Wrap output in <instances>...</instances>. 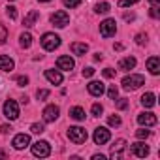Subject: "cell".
Returning a JSON list of instances; mask_svg holds the SVG:
<instances>
[{
  "label": "cell",
  "instance_id": "obj_1",
  "mask_svg": "<svg viewBox=\"0 0 160 160\" xmlns=\"http://www.w3.org/2000/svg\"><path fill=\"white\" fill-rule=\"evenodd\" d=\"M141 85H145V77L139 75V73H130V75H126V77L122 79V87H124L126 91H136V89H139Z\"/></svg>",
  "mask_w": 160,
  "mask_h": 160
},
{
  "label": "cell",
  "instance_id": "obj_2",
  "mask_svg": "<svg viewBox=\"0 0 160 160\" xmlns=\"http://www.w3.org/2000/svg\"><path fill=\"white\" fill-rule=\"evenodd\" d=\"M68 138H70V141H73V143H77V145H81V143L87 141L89 134H87V130L81 128V126H70V128H68Z\"/></svg>",
  "mask_w": 160,
  "mask_h": 160
},
{
  "label": "cell",
  "instance_id": "obj_3",
  "mask_svg": "<svg viewBox=\"0 0 160 160\" xmlns=\"http://www.w3.org/2000/svg\"><path fill=\"white\" fill-rule=\"evenodd\" d=\"M58 45H60V36H57L53 32H45L42 36V47L45 51H55Z\"/></svg>",
  "mask_w": 160,
  "mask_h": 160
},
{
  "label": "cell",
  "instance_id": "obj_4",
  "mask_svg": "<svg viewBox=\"0 0 160 160\" xmlns=\"http://www.w3.org/2000/svg\"><path fill=\"white\" fill-rule=\"evenodd\" d=\"M115 32H117V23H115V19H106V21L100 23V34H102L104 38H111V36H115Z\"/></svg>",
  "mask_w": 160,
  "mask_h": 160
},
{
  "label": "cell",
  "instance_id": "obj_5",
  "mask_svg": "<svg viewBox=\"0 0 160 160\" xmlns=\"http://www.w3.org/2000/svg\"><path fill=\"white\" fill-rule=\"evenodd\" d=\"M92 139H94L96 145H104V143H108V141L111 139V132H109L106 126H98V128L94 130V134H92Z\"/></svg>",
  "mask_w": 160,
  "mask_h": 160
},
{
  "label": "cell",
  "instance_id": "obj_6",
  "mask_svg": "<svg viewBox=\"0 0 160 160\" xmlns=\"http://www.w3.org/2000/svg\"><path fill=\"white\" fill-rule=\"evenodd\" d=\"M32 154L40 156V158H45V156L51 154V145L47 141H36V143H32Z\"/></svg>",
  "mask_w": 160,
  "mask_h": 160
},
{
  "label": "cell",
  "instance_id": "obj_7",
  "mask_svg": "<svg viewBox=\"0 0 160 160\" xmlns=\"http://www.w3.org/2000/svg\"><path fill=\"white\" fill-rule=\"evenodd\" d=\"M4 115H6L10 121L19 119V106H17L15 100H8V102L4 104Z\"/></svg>",
  "mask_w": 160,
  "mask_h": 160
},
{
  "label": "cell",
  "instance_id": "obj_8",
  "mask_svg": "<svg viewBox=\"0 0 160 160\" xmlns=\"http://www.w3.org/2000/svg\"><path fill=\"white\" fill-rule=\"evenodd\" d=\"M51 23H53L55 27H58V28H64V27L70 23V15H68L66 12H55V13L51 15Z\"/></svg>",
  "mask_w": 160,
  "mask_h": 160
},
{
  "label": "cell",
  "instance_id": "obj_9",
  "mask_svg": "<svg viewBox=\"0 0 160 160\" xmlns=\"http://www.w3.org/2000/svg\"><path fill=\"white\" fill-rule=\"evenodd\" d=\"M73 66H75V62H73V58L70 55H62V57L57 58V68L62 70V72H72Z\"/></svg>",
  "mask_w": 160,
  "mask_h": 160
},
{
  "label": "cell",
  "instance_id": "obj_10",
  "mask_svg": "<svg viewBox=\"0 0 160 160\" xmlns=\"http://www.w3.org/2000/svg\"><path fill=\"white\" fill-rule=\"evenodd\" d=\"M138 122L141 124V126H154L156 122H158V119H156V115L154 113H151V111H143V113H139L138 115Z\"/></svg>",
  "mask_w": 160,
  "mask_h": 160
},
{
  "label": "cell",
  "instance_id": "obj_11",
  "mask_svg": "<svg viewBox=\"0 0 160 160\" xmlns=\"http://www.w3.org/2000/svg\"><path fill=\"white\" fill-rule=\"evenodd\" d=\"M58 113H60V109H58L57 106H47L42 115H43V121H45V122H55V121L58 119Z\"/></svg>",
  "mask_w": 160,
  "mask_h": 160
},
{
  "label": "cell",
  "instance_id": "obj_12",
  "mask_svg": "<svg viewBox=\"0 0 160 160\" xmlns=\"http://www.w3.org/2000/svg\"><path fill=\"white\" fill-rule=\"evenodd\" d=\"M17 151H21V149H27L28 145H30V136L28 134H17L15 138H13V143H12Z\"/></svg>",
  "mask_w": 160,
  "mask_h": 160
},
{
  "label": "cell",
  "instance_id": "obj_13",
  "mask_svg": "<svg viewBox=\"0 0 160 160\" xmlns=\"http://www.w3.org/2000/svg\"><path fill=\"white\" fill-rule=\"evenodd\" d=\"M87 91H89V94H92V96H102V94L106 92V85H104L102 81H91V83L87 85Z\"/></svg>",
  "mask_w": 160,
  "mask_h": 160
},
{
  "label": "cell",
  "instance_id": "obj_14",
  "mask_svg": "<svg viewBox=\"0 0 160 160\" xmlns=\"http://www.w3.org/2000/svg\"><path fill=\"white\" fill-rule=\"evenodd\" d=\"M124 149H126V141H124V139H117V141L111 145V158H113V160L121 158Z\"/></svg>",
  "mask_w": 160,
  "mask_h": 160
},
{
  "label": "cell",
  "instance_id": "obj_15",
  "mask_svg": "<svg viewBox=\"0 0 160 160\" xmlns=\"http://www.w3.org/2000/svg\"><path fill=\"white\" fill-rule=\"evenodd\" d=\"M45 79L53 85H60L62 83V73L58 70H45Z\"/></svg>",
  "mask_w": 160,
  "mask_h": 160
},
{
  "label": "cell",
  "instance_id": "obj_16",
  "mask_svg": "<svg viewBox=\"0 0 160 160\" xmlns=\"http://www.w3.org/2000/svg\"><path fill=\"white\" fill-rule=\"evenodd\" d=\"M147 70L152 75H158L160 73V58L158 57H149L147 58Z\"/></svg>",
  "mask_w": 160,
  "mask_h": 160
},
{
  "label": "cell",
  "instance_id": "obj_17",
  "mask_svg": "<svg viewBox=\"0 0 160 160\" xmlns=\"http://www.w3.org/2000/svg\"><path fill=\"white\" fill-rule=\"evenodd\" d=\"M132 152H134L138 158H145V156L149 154V147H147L145 143L138 141V143H134V145H132Z\"/></svg>",
  "mask_w": 160,
  "mask_h": 160
},
{
  "label": "cell",
  "instance_id": "obj_18",
  "mask_svg": "<svg viewBox=\"0 0 160 160\" xmlns=\"http://www.w3.org/2000/svg\"><path fill=\"white\" fill-rule=\"evenodd\" d=\"M13 66H15L13 58H10L8 55H0V70L2 72H12Z\"/></svg>",
  "mask_w": 160,
  "mask_h": 160
},
{
  "label": "cell",
  "instance_id": "obj_19",
  "mask_svg": "<svg viewBox=\"0 0 160 160\" xmlns=\"http://www.w3.org/2000/svg\"><path fill=\"white\" fill-rule=\"evenodd\" d=\"M70 49H72L73 55H79V57H81V55H85V53L89 51V45H87V43H81V42H73Z\"/></svg>",
  "mask_w": 160,
  "mask_h": 160
},
{
  "label": "cell",
  "instance_id": "obj_20",
  "mask_svg": "<svg viewBox=\"0 0 160 160\" xmlns=\"http://www.w3.org/2000/svg\"><path fill=\"white\" fill-rule=\"evenodd\" d=\"M38 17H40V13H38L36 10H32V12H28V13H27V17H25V21H23V25H25L27 28H30V27H34V25H36Z\"/></svg>",
  "mask_w": 160,
  "mask_h": 160
},
{
  "label": "cell",
  "instance_id": "obj_21",
  "mask_svg": "<svg viewBox=\"0 0 160 160\" xmlns=\"http://www.w3.org/2000/svg\"><path fill=\"white\" fill-rule=\"evenodd\" d=\"M132 68H136V58L134 57H126L119 62V70H122V72H128Z\"/></svg>",
  "mask_w": 160,
  "mask_h": 160
},
{
  "label": "cell",
  "instance_id": "obj_22",
  "mask_svg": "<svg viewBox=\"0 0 160 160\" xmlns=\"http://www.w3.org/2000/svg\"><path fill=\"white\" fill-rule=\"evenodd\" d=\"M70 117L72 119H75V121H85V109L83 108H79V106H75V108H72L70 109Z\"/></svg>",
  "mask_w": 160,
  "mask_h": 160
},
{
  "label": "cell",
  "instance_id": "obj_23",
  "mask_svg": "<svg viewBox=\"0 0 160 160\" xmlns=\"http://www.w3.org/2000/svg\"><path fill=\"white\" fill-rule=\"evenodd\" d=\"M141 104H143V108H152L156 104V96L152 92H147V94L141 96Z\"/></svg>",
  "mask_w": 160,
  "mask_h": 160
},
{
  "label": "cell",
  "instance_id": "obj_24",
  "mask_svg": "<svg viewBox=\"0 0 160 160\" xmlns=\"http://www.w3.org/2000/svg\"><path fill=\"white\" fill-rule=\"evenodd\" d=\"M19 43H21V47L28 49V47L32 45V36H30V32H23V34L19 36Z\"/></svg>",
  "mask_w": 160,
  "mask_h": 160
},
{
  "label": "cell",
  "instance_id": "obj_25",
  "mask_svg": "<svg viewBox=\"0 0 160 160\" xmlns=\"http://www.w3.org/2000/svg\"><path fill=\"white\" fill-rule=\"evenodd\" d=\"M109 10H111V6H109L108 2H100V4H96V8H94L96 13H108Z\"/></svg>",
  "mask_w": 160,
  "mask_h": 160
},
{
  "label": "cell",
  "instance_id": "obj_26",
  "mask_svg": "<svg viewBox=\"0 0 160 160\" xmlns=\"http://www.w3.org/2000/svg\"><path fill=\"white\" fill-rule=\"evenodd\" d=\"M6 40H8V28L0 23V45L2 43H6Z\"/></svg>",
  "mask_w": 160,
  "mask_h": 160
},
{
  "label": "cell",
  "instance_id": "obj_27",
  "mask_svg": "<svg viewBox=\"0 0 160 160\" xmlns=\"http://www.w3.org/2000/svg\"><path fill=\"white\" fill-rule=\"evenodd\" d=\"M121 122H122V121H121L119 115H111V117L108 119V124H109V126H121Z\"/></svg>",
  "mask_w": 160,
  "mask_h": 160
},
{
  "label": "cell",
  "instance_id": "obj_28",
  "mask_svg": "<svg viewBox=\"0 0 160 160\" xmlns=\"http://www.w3.org/2000/svg\"><path fill=\"white\" fill-rule=\"evenodd\" d=\"M30 132H32V134H42V132H45V128H43L42 122H34V124L30 126Z\"/></svg>",
  "mask_w": 160,
  "mask_h": 160
},
{
  "label": "cell",
  "instance_id": "obj_29",
  "mask_svg": "<svg viewBox=\"0 0 160 160\" xmlns=\"http://www.w3.org/2000/svg\"><path fill=\"white\" fill-rule=\"evenodd\" d=\"M62 2H64V6H66V8H70V10H72V8H77L79 4H81V0H62Z\"/></svg>",
  "mask_w": 160,
  "mask_h": 160
},
{
  "label": "cell",
  "instance_id": "obj_30",
  "mask_svg": "<svg viewBox=\"0 0 160 160\" xmlns=\"http://www.w3.org/2000/svg\"><path fill=\"white\" fill-rule=\"evenodd\" d=\"M108 96H109V100H115V98L119 96V91H117V87H115V85H111V87L108 89Z\"/></svg>",
  "mask_w": 160,
  "mask_h": 160
},
{
  "label": "cell",
  "instance_id": "obj_31",
  "mask_svg": "<svg viewBox=\"0 0 160 160\" xmlns=\"http://www.w3.org/2000/svg\"><path fill=\"white\" fill-rule=\"evenodd\" d=\"M139 0H119V8H126V6H134V4H138Z\"/></svg>",
  "mask_w": 160,
  "mask_h": 160
},
{
  "label": "cell",
  "instance_id": "obj_32",
  "mask_svg": "<svg viewBox=\"0 0 160 160\" xmlns=\"http://www.w3.org/2000/svg\"><path fill=\"white\" fill-rule=\"evenodd\" d=\"M6 13H8V17H10V19H17V8L8 6V8H6Z\"/></svg>",
  "mask_w": 160,
  "mask_h": 160
},
{
  "label": "cell",
  "instance_id": "obj_33",
  "mask_svg": "<svg viewBox=\"0 0 160 160\" xmlns=\"http://www.w3.org/2000/svg\"><path fill=\"white\" fill-rule=\"evenodd\" d=\"M91 111H92V115H94V117H100V115H102V111H104V108H102V104H94Z\"/></svg>",
  "mask_w": 160,
  "mask_h": 160
},
{
  "label": "cell",
  "instance_id": "obj_34",
  "mask_svg": "<svg viewBox=\"0 0 160 160\" xmlns=\"http://www.w3.org/2000/svg\"><path fill=\"white\" fill-rule=\"evenodd\" d=\"M149 134H151L149 130L141 128V130H138V132H136V138H138V139H147V138H149Z\"/></svg>",
  "mask_w": 160,
  "mask_h": 160
},
{
  "label": "cell",
  "instance_id": "obj_35",
  "mask_svg": "<svg viewBox=\"0 0 160 160\" xmlns=\"http://www.w3.org/2000/svg\"><path fill=\"white\" fill-rule=\"evenodd\" d=\"M47 96H49V91H47V89H40V91L36 92V98H38V100H45Z\"/></svg>",
  "mask_w": 160,
  "mask_h": 160
},
{
  "label": "cell",
  "instance_id": "obj_36",
  "mask_svg": "<svg viewBox=\"0 0 160 160\" xmlns=\"http://www.w3.org/2000/svg\"><path fill=\"white\" fill-rule=\"evenodd\" d=\"M17 83H19V87L28 85V77H27V75H19V77H17Z\"/></svg>",
  "mask_w": 160,
  "mask_h": 160
},
{
  "label": "cell",
  "instance_id": "obj_37",
  "mask_svg": "<svg viewBox=\"0 0 160 160\" xmlns=\"http://www.w3.org/2000/svg\"><path fill=\"white\" fill-rule=\"evenodd\" d=\"M145 42H147V34H138V36H136V43L143 45Z\"/></svg>",
  "mask_w": 160,
  "mask_h": 160
},
{
  "label": "cell",
  "instance_id": "obj_38",
  "mask_svg": "<svg viewBox=\"0 0 160 160\" xmlns=\"http://www.w3.org/2000/svg\"><path fill=\"white\" fill-rule=\"evenodd\" d=\"M94 75V68H83V77H92Z\"/></svg>",
  "mask_w": 160,
  "mask_h": 160
},
{
  "label": "cell",
  "instance_id": "obj_39",
  "mask_svg": "<svg viewBox=\"0 0 160 160\" xmlns=\"http://www.w3.org/2000/svg\"><path fill=\"white\" fill-rule=\"evenodd\" d=\"M104 77H108V79L115 77V70H113V68H106V70H104Z\"/></svg>",
  "mask_w": 160,
  "mask_h": 160
},
{
  "label": "cell",
  "instance_id": "obj_40",
  "mask_svg": "<svg viewBox=\"0 0 160 160\" xmlns=\"http://www.w3.org/2000/svg\"><path fill=\"white\" fill-rule=\"evenodd\" d=\"M117 108H119V109H126V108H128V102L122 98V100H119V102H117Z\"/></svg>",
  "mask_w": 160,
  "mask_h": 160
},
{
  "label": "cell",
  "instance_id": "obj_41",
  "mask_svg": "<svg viewBox=\"0 0 160 160\" xmlns=\"http://www.w3.org/2000/svg\"><path fill=\"white\" fill-rule=\"evenodd\" d=\"M151 17L158 19V6H152V8H151Z\"/></svg>",
  "mask_w": 160,
  "mask_h": 160
},
{
  "label": "cell",
  "instance_id": "obj_42",
  "mask_svg": "<svg viewBox=\"0 0 160 160\" xmlns=\"http://www.w3.org/2000/svg\"><path fill=\"white\" fill-rule=\"evenodd\" d=\"M0 130H2V132H10V130H12V126H8V124H4V126H0Z\"/></svg>",
  "mask_w": 160,
  "mask_h": 160
},
{
  "label": "cell",
  "instance_id": "obj_43",
  "mask_svg": "<svg viewBox=\"0 0 160 160\" xmlns=\"http://www.w3.org/2000/svg\"><path fill=\"white\" fill-rule=\"evenodd\" d=\"M104 158H106L104 154H94V156H92V160H104Z\"/></svg>",
  "mask_w": 160,
  "mask_h": 160
},
{
  "label": "cell",
  "instance_id": "obj_44",
  "mask_svg": "<svg viewBox=\"0 0 160 160\" xmlns=\"http://www.w3.org/2000/svg\"><path fill=\"white\" fill-rule=\"evenodd\" d=\"M94 60H96V62H98V60H102V55H100V53H96V55H94Z\"/></svg>",
  "mask_w": 160,
  "mask_h": 160
},
{
  "label": "cell",
  "instance_id": "obj_45",
  "mask_svg": "<svg viewBox=\"0 0 160 160\" xmlns=\"http://www.w3.org/2000/svg\"><path fill=\"white\" fill-rule=\"evenodd\" d=\"M149 2H151L152 6H158V4H160V0H149Z\"/></svg>",
  "mask_w": 160,
  "mask_h": 160
},
{
  "label": "cell",
  "instance_id": "obj_46",
  "mask_svg": "<svg viewBox=\"0 0 160 160\" xmlns=\"http://www.w3.org/2000/svg\"><path fill=\"white\" fill-rule=\"evenodd\" d=\"M38 2H51V0H38Z\"/></svg>",
  "mask_w": 160,
  "mask_h": 160
},
{
  "label": "cell",
  "instance_id": "obj_47",
  "mask_svg": "<svg viewBox=\"0 0 160 160\" xmlns=\"http://www.w3.org/2000/svg\"><path fill=\"white\" fill-rule=\"evenodd\" d=\"M10 2H13V0H10Z\"/></svg>",
  "mask_w": 160,
  "mask_h": 160
}]
</instances>
